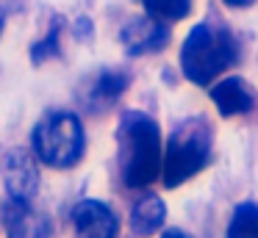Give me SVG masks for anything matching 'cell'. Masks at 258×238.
<instances>
[{
    "instance_id": "3957f363",
    "label": "cell",
    "mask_w": 258,
    "mask_h": 238,
    "mask_svg": "<svg viewBox=\"0 0 258 238\" xmlns=\"http://www.w3.org/2000/svg\"><path fill=\"white\" fill-rule=\"evenodd\" d=\"M34 152L53 169L75 166L84 155V127L70 111H50L34 127Z\"/></svg>"
},
{
    "instance_id": "5bb4252c",
    "label": "cell",
    "mask_w": 258,
    "mask_h": 238,
    "mask_svg": "<svg viewBox=\"0 0 258 238\" xmlns=\"http://www.w3.org/2000/svg\"><path fill=\"white\" fill-rule=\"evenodd\" d=\"M161 238H189V235H186L183 230H167V232H164Z\"/></svg>"
},
{
    "instance_id": "9a60e30c",
    "label": "cell",
    "mask_w": 258,
    "mask_h": 238,
    "mask_svg": "<svg viewBox=\"0 0 258 238\" xmlns=\"http://www.w3.org/2000/svg\"><path fill=\"white\" fill-rule=\"evenodd\" d=\"M228 6H239V9H244V6H250V3H255V0H225Z\"/></svg>"
},
{
    "instance_id": "277c9868",
    "label": "cell",
    "mask_w": 258,
    "mask_h": 238,
    "mask_svg": "<svg viewBox=\"0 0 258 238\" xmlns=\"http://www.w3.org/2000/svg\"><path fill=\"white\" fill-rule=\"evenodd\" d=\"M208 155H211V130H208V125L203 119H186L169 136L161 164L164 183L169 188L180 186L208 164Z\"/></svg>"
},
{
    "instance_id": "30bf717a",
    "label": "cell",
    "mask_w": 258,
    "mask_h": 238,
    "mask_svg": "<svg viewBox=\"0 0 258 238\" xmlns=\"http://www.w3.org/2000/svg\"><path fill=\"white\" fill-rule=\"evenodd\" d=\"M164 219H167V208H164L161 197H156V194L142 197L134 205V210H131V227H134L136 235H150V232H156L164 224Z\"/></svg>"
},
{
    "instance_id": "6da1fadb",
    "label": "cell",
    "mask_w": 258,
    "mask_h": 238,
    "mask_svg": "<svg viewBox=\"0 0 258 238\" xmlns=\"http://www.w3.org/2000/svg\"><path fill=\"white\" fill-rule=\"evenodd\" d=\"M161 133L142 111H131L119 125V172L128 188H145L161 175Z\"/></svg>"
},
{
    "instance_id": "8992f818",
    "label": "cell",
    "mask_w": 258,
    "mask_h": 238,
    "mask_svg": "<svg viewBox=\"0 0 258 238\" xmlns=\"http://www.w3.org/2000/svg\"><path fill=\"white\" fill-rule=\"evenodd\" d=\"M3 183L9 188L12 199H34L36 186H39V172L36 164L31 161V155L25 149H12L3 158Z\"/></svg>"
},
{
    "instance_id": "9c48e42d",
    "label": "cell",
    "mask_w": 258,
    "mask_h": 238,
    "mask_svg": "<svg viewBox=\"0 0 258 238\" xmlns=\"http://www.w3.org/2000/svg\"><path fill=\"white\" fill-rule=\"evenodd\" d=\"M211 100H214V105L219 108L222 116L247 114V111H252V105H255L252 89L247 86L244 81H239V77H225V81H219L217 86L211 89Z\"/></svg>"
},
{
    "instance_id": "4fadbf2b",
    "label": "cell",
    "mask_w": 258,
    "mask_h": 238,
    "mask_svg": "<svg viewBox=\"0 0 258 238\" xmlns=\"http://www.w3.org/2000/svg\"><path fill=\"white\" fill-rule=\"evenodd\" d=\"M145 9L150 11V17L161 22L183 20L191 9V0H145Z\"/></svg>"
},
{
    "instance_id": "2e32d148",
    "label": "cell",
    "mask_w": 258,
    "mask_h": 238,
    "mask_svg": "<svg viewBox=\"0 0 258 238\" xmlns=\"http://www.w3.org/2000/svg\"><path fill=\"white\" fill-rule=\"evenodd\" d=\"M0 25H3V11H0Z\"/></svg>"
},
{
    "instance_id": "5b68a950",
    "label": "cell",
    "mask_w": 258,
    "mask_h": 238,
    "mask_svg": "<svg viewBox=\"0 0 258 238\" xmlns=\"http://www.w3.org/2000/svg\"><path fill=\"white\" fill-rule=\"evenodd\" d=\"M0 216L9 238H50V216L34 208L28 199H9Z\"/></svg>"
},
{
    "instance_id": "52a82bcc",
    "label": "cell",
    "mask_w": 258,
    "mask_h": 238,
    "mask_svg": "<svg viewBox=\"0 0 258 238\" xmlns=\"http://www.w3.org/2000/svg\"><path fill=\"white\" fill-rule=\"evenodd\" d=\"M119 39H122L125 50H128L131 55H145V53L161 50L164 44L169 42V31L161 20L145 17V20H134L131 25H125L122 33H119Z\"/></svg>"
},
{
    "instance_id": "7c38bea8",
    "label": "cell",
    "mask_w": 258,
    "mask_h": 238,
    "mask_svg": "<svg viewBox=\"0 0 258 238\" xmlns=\"http://www.w3.org/2000/svg\"><path fill=\"white\" fill-rule=\"evenodd\" d=\"M128 89V77L122 72H100L95 89H92V97L89 100H103V103H114L119 94Z\"/></svg>"
},
{
    "instance_id": "8fae6325",
    "label": "cell",
    "mask_w": 258,
    "mask_h": 238,
    "mask_svg": "<svg viewBox=\"0 0 258 238\" xmlns=\"http://www.w3.org/2000/svg\"><path fill=\"white\" fill-rule=\"evenodd\" d=\"M228 238H258V205L244 202L236 208L228 224Z\"/></svg>"
},
{
    "instance_id": "ba28073f",
    "label": "cell",
    "mask_w": 258,
    "mask_h": 238,
    "mask_svg": "<svg viewBox=\"0 0 258 238\" xmlns=\"http://www.w3.org/2000/svg\"><path fill=\"white\" fill-rule=\"evenodd\" d=\"M73 221L78 238H117V216L97 199H84L75 205Z\"/></svg>"
},
{
    "instance_id": "7a4b0ae2",
    "label": "cell",
    "mask_w": 258,
    "mask_h": 238,
    "mask_svg": "<svg viewBox=\"0 0 258 238\" xmlns=\"http://www.w3.org/2000/svg\"><path fill=\"white\" fill-rule=\"evenodd\" d=\"M239 58L236 39L225 28H211V25H197L186 36L180 47V66L183 75L191 83H211L222 72H228Z\"/></svg>"
}]
</instances>
